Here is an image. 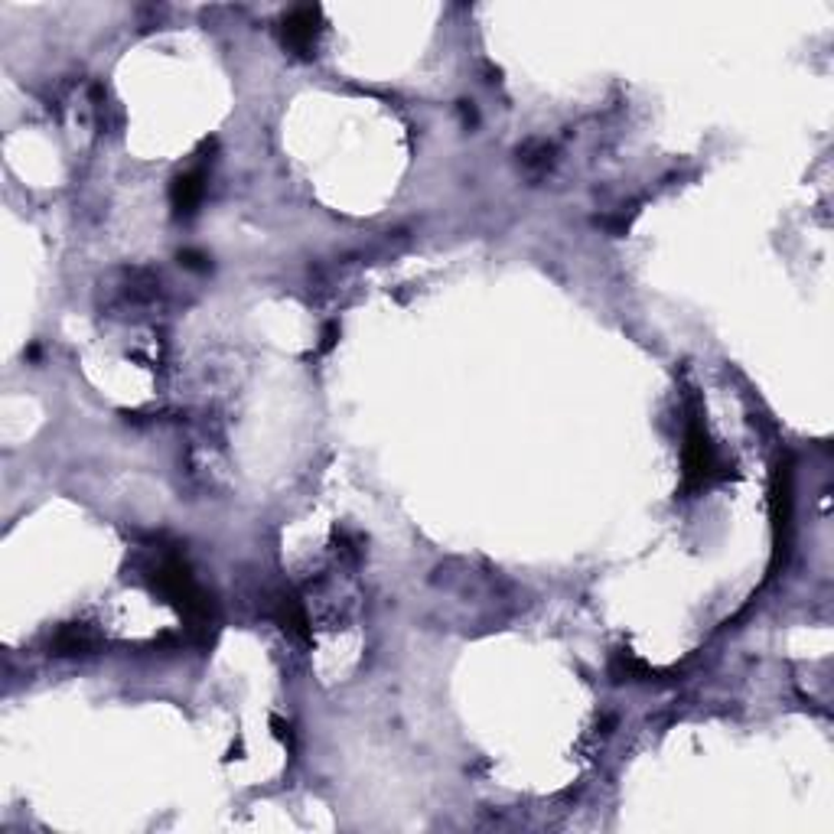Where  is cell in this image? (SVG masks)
I'll return each mask as SVG.
<instances>
[{
  "mask_svg": "<svg viewBox=\"0 0 834 834\" xmlns=\"http://www.w3.org/2000/svg\"><path fill=\"white\" fill-rule=\"evenodd\" d=\"M714 469H717V456L714 447H711L708 431L698 421H691L685 437V489H700L704 483H711Z\"/></svg>",
  "mask_w": 834,
  "mask_h": 834,
  "instance_id": "cell-2",
  "label": "cell"
},
{
  "mask_svg": "<svg viewBox=\"0 0 834 834\" xmlns=\"http://www.w3.org/2000/svg\"><path fill=\"white\" fill-rule=\"evenodd\" d=\"M95 648V639L85 626H62L56 639H52V652L56 656H89Z\"/></svg>",
  "mask_w": 834,
  "mask_h": 834,
  "instance_id": "cell-5",
  "label": "cell"
},
{
  "mask_svg": "<svg viewBox=\"0 0 834 834\" xmlns=\"http://www.w3.org/2000/svg\"><path fill=\"white\" fill-rule=\"evenodd\" d=\"M274 619L291 636H297V639H310V629H306V613L300 610V604L294 600V596H281V600H277Z\"/></svg>",
  "mask_w": 834,
  "mask_h": 834,
  "instance_id": "cell-6",
  "label": "cell"
},
{
  "mask_svg": "<svg viewBox=\"0 0 834 834\" xmlns=\"http://www.w3.org/2000/svg\"><path fill=\"white\" fill-rule=\"evenodd\" d=\"M202 196H206V173L202 170H189L173 179L170 202L176 208V216H193L196 206L202 202Z\"/></svg>",
  "mask_w": 834,
  "mask_h": 834,
  "instance_id": "cell-4",
  "label": "cell"
},
{
  "mask_svg": "<svg viewBox=\"0 0 834 834\" xmlns=\"http://www.w3.org/2000/svg\"><path fill=\"white\" fill-rule=\"evenodd\" d=\"M642 675H648V668L633 656V652H616V658H613V678H616V681H636V678H642Z\"/></svg>",
  "mask_w": 834,
  "mask_h": 834,
  "instance_id": "cell-7",
  "label": "cell"
},
{
  "mask_svg": "<svg viewBox=\"0 0 834 834\" xmlns=\"http://www.w3.org/2000/svg\"><path fill=\"white\" fill-rule=\"evenodd\" d=\"M179 264L189 271H208V258L202 251H193V248H187V251H179Z\"/></svg>",
  "mask_w": 834,
  "mask_h": 834,
  "instance_id": "cell-8",
  "label": "cell"
},
{
  "mask_svg": "<svg viewBox=\"0 0 834 834\" xmlns=\"http://www.w3.org/2000/svg\"><path fill=\"white\" fill-rule=\"evenodd\" d=\"M154 587L176 606L187 623L193 629H202L206 633L208 626L216 623V610H212V596L193 581L187 561H179L176 554H166L154 571Z\"/></svg>",
  "mask_w": 834,
  "mask_h": 834,
  "instance_id": "cell-1",
  "label": "cell"
},
{
  "mask_svg": "<svg viewBox=\"0 0 834 834\" xmlns=\"http://www.w3.org/2000/svg\"><path fill=\"white\" fill-rule=\"evenodd\" d=\"M333 336H336V326H329L326 336H323V349H329V346H333Z\"/></svg>",
  "mask_w": 834,
  "mask_h": 834,
  "instance_id": "cell-9",
  "label": "cell"
},
{
  "mask_svg": "<svg viewBox=\"0 0 834 834\" xmlns=\"http://www.w3.org/2000/svg\"><path fill=\"white\" fill-rule=\"evenodd\" d=\"M323 30V14L320 7H297L283 16V46L300 56H310V49L316 46V37Z\"/></svg>",
  "mask_w": 834,
  "mask_h": 834,
  "instance_id": "cell-3",
  "label": "cell"
}]
</instances>
